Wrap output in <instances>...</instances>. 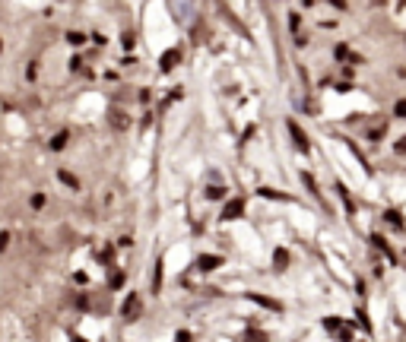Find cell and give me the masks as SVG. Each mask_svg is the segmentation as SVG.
Returning <instances> with one entry per match:
<instances>
[{
    "label": "cell",
    "mask_w": 406,
    "mask_h": 342,
    "mask_svg": "<svg viewBox=\"0 0 406 342\" xmlns=\"http://www.w3.org/2000/svg\"><path fill=\"white\" fill-rule=\"evenodd\" d=\"M286 130H289V136H292V143H295V149L301 152V156H308V152H311V140H308V133L298 127V121H292V117H289V121H286Z\"/></svg>",
    "instance_id": "6da1fadb"
},
{
    "label": "cell",
    "mask_w": 406,
    "mask_h": 342,
    "mask_svg": "<svg viewBox=\"0 0 406 342\" xmlns=\"http://www.w3.org/2000/svg\"><path fill=\"white\" fill-rule=\"evenodd\" d=\"M245 216V196H232V200L222 206V222H235V219H241Z\"/></svg>",
    "instance_id": "7a4b0ae2"
},
{
    "label": "cell",
    "mask_w": 406,
    "mask_h": 342,
    "mask_svg": "<svg viewBox=\"0 0 406 342\" xmlns=\"http://www.w3.org/2000/svg\"><path fill=\"white\" fill-rule=\"evenodd\" d=\"M140 311H143V304H140V295H127L124 298V304H121V314H124V320L127 323H134L136 317H140Z\"/></svg>",
    "instance_id": "3957f363"
},
{
    "label": "cell",
    "mask_w": 406,
    "mask_h": 342,
    "mask_svg": "<svg viewBox=\"0 0 406 342\" xmlns=\"http://www.w3.org/2000/svg\"><path fill=\"white\" fill-rule=\"evenodd\" d=\"M368 241H371V247H375V251H381V254L387 256V260H391L394 266H397V251H394L391 244H387V238H384V235H378V232H375V235L368 238Z\"/></svg>",
    "instance_id": "277c9868"
},
{
    "label": "cell",
    "mask_w": 406,
    "mask_h": 342,
    "mask_svg": "<svg viewBox=\"0 0 406 342\" xmlns=\"http://www.w3.org/2000/svg\"><path fill=\"white\" fill-rule=\"evenodd\" d=\"M181 64V48H168L165 54L159 57V70L162 73H168V70H175V67Z\"/></svg>",
    "instance_id": "5b68a950"
},
{
    "label": "cell",
    "mask_w": 406,
    "mask_h": 342,
    "mask_svg": "<svg viewBox=\"0 0 406 342\" xmlns=\"http://www.w3.org/2000/svg\"><path fill=\"white\" fill-rule=\"evenodd\" d=\"M222 263H226V260H222L219 254H203L200 260H197V269H200V272H213V269H219Z\"/></svg>",
    "instance_id": "8992f818"
},
{
    "label": "cell",
    "mask_w": 406,
    "mask_h": 342,
    "mask_svg": "<svg viewBox=\"0 0 406 342\" xmlns=\"http://www.w3.org/2000/svg\"><path fill=\"white\" fill-rule=\"evenodd\" d=\"M245 298H248V301H254V304H261V307H267V311H282V304H279V301H273V298H267V295L248 292Z\"/></svg>",
    "instance_id": "52a82bcc"
},
{
    "label": "cell",
    "mask_w": 406,
    "mask_h": 342,
    "mask_svg": "<svg viewBox=\"0 0 406 342\" xmlns=\"http://www.w3.org/2000/svg\"><path fill=\"white\" fill-rule=\"evenodd\" d=\"M333 57H336V61H340V64H362V57L359 54H352V51H349V45H336L333 48Z\"/></svg>",
    "instance_id": "ba28073f"
},
{
    "label": "cell",
    "mask_w": 406,
    "mask_h": 342,
    "mask_svg": "<svg viewBox=\"0 0 406 342\" xmlns=\"http://www.w3.org/2000/svg\"><path fill=\"white\" fill-rule=\"evenodd\" d=\"M108 117H111V127H115V130H127V127H131V117H127L121 108H111Z\"/></svg>",
    "instance_id": "9c48e42d"
},
{
    "label": "cell",
    "mask_w": 406,
    "mask_h": 342,
    "mask_svg": "<svg viewBox=\"0 0 406 342\" xmlns=\"http://www.w3.org/2000/svg\"><path fill=\"white\" fill-rule=\"evenodd\" d=\"M301 184L308 187V193L314 196L317 203H324V196H321V187H317V181H314V174H311V171H301Z\"/></svg>",
    "instance_id": "30bf717a"
},
{
    "label": "cell",
    "mask_w": 406,
    "mask_h": 342,
    "mask_svg": "<svg viewBox=\"0 0 406 342\" xmlns=\"http://www.w3.org/2000/svg\"><path fill=\"white\" fill-rule=\"evenodd\" d=\"M384 222H387L391 228H397V232H403V225H406L400 209H384Z\"/></svg>",
    "instance_id": "8fae6325"
},
{
    "label": "cell",
    "mask_w": 406,
    "mask_h": 342,
    "mask_svg": "<svg viewBox=\"0 0 406 342\" xmlns=\"http://www.w3.org/2000/svg\"><path fill=\"white\" fill-rule=\"evenodd\" d=\"M57 177H60V184H64V187H70V190H80V177H76V174H70V171H67V168H57Z\"/></svg>",
    "instance_id": "7c38bea8"
},
{
    "label": "cell",
    "mask_w": 406,
    "mask_h": 342,
    "mask_svg": "<svg viewBox=\"0 0 406 342\" xmlns=\"http://www.w3.org/2000/svg\"><path fill=\"white\" fill-rule=\"evenodd\" d=\"M67 140H70V130H60V133H54V136L48 140V149H51V152H60V149L67 146Z\"/></svg>",
    "instance_id": "4fadbf2b"
},
{
    "label": "cell",
    "mask_w": 406,
    "mask_h": 342,
    "mask_svg": "<svg viewBox=\"0 0 406 342\" xmlns=\"http://www.w3.org/2000/svg\"><path fill=\"white\" fill-rule=\"evenodd\" d=\"M336 193H340V200H343V206H346V212H349V216H356V203H352L349 190L343 187V181H336Z\"/></svg>",
    "instance_id": "5bb4252c"
},
{
    "label": "cell",
    "mask_w": 406,
    "mask_h": 342,
    "mask_svg": "<svg viewBox=\"0 0 406 342\" xmlns=\"http://www.w3.org/2000/svg\"><path fill=\"white\" fill-rule=\"evenodd\" d=\"M149 285H152V295H159V292H162V256L155 260V266H152V279H149Z\"/></svg>",
    "instance_id": "9a60e30c"
},
{
    "label": "cell",
    "mask_w": 406,
    "mask_h": 342,
    "mask_svg": "<svg viewBox=\"0 0 406 342\" xmlns=\"http://www.w3.org/2000/svg\"><path fill=\"white\" fill-rule=\"evenodd\" d=\"M64 41H67L70 48H83V45H86V32L70 29V32H64Z\"/></svg>",
    "instance_id": "2e32d148"
},
{
    "label": "cell",
    "mask_w": 406,
    "mask_h": 342,
    "mask_svg": "<svg viewBox=\"0 0 406 342\" xmlns=\"http://www.w3.org/2000/svg\"><path fill=\"white\" fill-rule=\"evenodd\" d=\"M257 196H264V200H292L289 193H282V190H273V187H257Z\"/></svg>",
    "instance_id": "e0dca14e"
},
{
    "label": "cell",
    "mask_w": 406,
    "mask_h": 342,
    "mask_svg": "<svg viewBox=\"0 0 406 342\" xmlns=\"http://www.w3.org/2000/svg\"><path fill=\"white\" fill-rule=\"evenodd\" d=\"M273 266L276 269H286L289 266V251H286V247H276V251H273Z\"/></svg>",
    "instance_id": "ac0fdd59"
},
{
    "label": "cell",
    "mask_w": 406,
    "mask_h": 342,
    "mask_svg": "<svg viewBox=\"0 0 406 342\" xmlns=\"http://www.w3.org/2000/svg\"><path fill=\"white\" fill-rule=\"evenodd\" d=\"M124 282H127V272L124 269H115V272H111V279H108V285L118 292V288H124Z\"/></svg>",
    "instance_id": "d6986e66"
},
{
    "label": "cell",
    "mask_w": 406,
    "mask_h": 342,
    "mask_svg": "<svg viewBox=\"0 0 406 342\" xmlns=\"http://www.w3.org/2000/svg\"><path fill=\"white\" fill-rule=\"evenodd\" d=\"M343 323H346V320H340V317H324V330H327V333H333V336H336V333L343 330Z\"/></svg>",
    "instance_id": "ffe728a7"
},
{
    "label": "cell",
    "mask_w": 406,
    "mask_h": 342,
    "mask_svg": "<svg viewBox=\"0 0 406 342\" xmlns=\"http://www.w3.org/2000/svg\"><path fill=\"white\" fill-rule=\"evenodd\" d=\"M203 193L210 196V200H226V196H229V190H226V187H216V184H210Z\"/></svg>",
    "instance_id": "44dd1931"
},
{
    "label": "cell",
    "mask_w": 406,
    "mask_h": 342,
    "mask_svg": "<svg viewBox=\"0 0 406 342\" xmlns=\"http://www.w3.org/2000/svg\"><path fill=\"white\" fill-rule=\"evenodd\" d=\"M352 336H356V330H352V320H346V323H343V330L336 333V339H340V342H352Z\"/></svg>",
    "instance_id": "7402d4cb"
},
{
    "label": "cell",
    "mask_w": 406,
    "mask_h": 342,
    "mask_svg": "<svg viewBox=\"0 0 406 342\" xmlns=\"http://www.w3.org/2000/svg\"><path fill=\"white\" fill-rule=\"evenodd\" d=\"M394 117H397V121H406V98H397L394 101Z\"/></svg>",
    "instance_id": "603a6c76"
},
{
    "label": "cell",
    "mask_w": 406,
    "mask_h": 342,
    "mask_svg": "<svg viewBox=\"0 0 406 342\" xmlns=\"http://www.w3.org/2000/svg\"><path fill=\"white\" fill-rule=\"evenodd\" d=\"M29 206H32V209H45V206H48V196H45V193H32Z\"/></svg>",
    "instance_id": "cb8c5ba5"
},
{
    "label": "cell",
    "mask_w": 406,
    "mask_h": 342,
    "mask_svg": "<svg viewBox=\"0 0 406 342\" xmlns=\"http://www.w3.org/2000/svg\"><path fill=\"white\" fill-rule=\"evenodd\" d=\"M356 317H359V327L365 330V333H371V320H368V314L362 311V307H359V311H356Z\"/></svg>",
    "instance_id": "d4e9b609"
},
{
    "label": "cell",
    "mask_w": 406,
    "mask_h": 342,
    "mask_svg": "<svg viewBox=\"0 0 406 342\" xmlns=\"http://www.w3.org/2000/svg\"><path fill=\"white\" fill-rule=\"evenodd\" d=\"M245 342H267V333H261V330H248Z\"/></svg>",
    "instance_id": "484cf974"
},
{
    "label": "cell",
    "mask_w": 406,
    "mask_h": 342,
    "mask_svg": "<svg viewBox=\"0 0 406 342\" xmlns=\"http://www.w3.org/2000/svg\"><path fill=\"white\" fill-rule=\"evenodd\" d=\"M121 45H124V51H134V45H136L134 32H124V35H121Z\"/></svg>",
    "instance_id": "4316f807"
},
{
    "label": "cell",
    "mask_w": 406,
    "mask_h": 342,
    "mask_svg": "<svg viewBox=\"0 0 406 342\" xmlns=\"http://www.w3.org/2000/svg\"><path fill=\"white\" fill-rule=\"evenodd\" d=\"M298 29H301V16L298 13H289V32H295V35H298Z\"/></svg>",
    "instance_id": "83f0119b"
},
{
    "label": "cell",
    "mask_w": 406,
    "mask_h": 342,
    "mask_svg": "<svg viewBox=\"0 0 406 342\" xmlns=\"http://www.w3.org/2000/svg\"><path fill=\"white\" fill-rule=\"evenodd\" d=\"M381 136H384V124H378L375 130H368V143H378Z\"/></svg>",
    "instance_id": "f1b7e54d"
},
{
    "label": "cell",
    "mask_w": 406,
    "mask_h": 342,
    "mask_svg": "<svg viewBox=\"0 0 406 342\" xmlns=\"http://www.w3.org/2000/svg\"><path fill=\"white\" fill-rule=\"evenodd\" d=\"M73 304L80 307V311H86V307H89V295H76V298H73Z\"/></svg>",
    "instance_id": "f546056e"
},
{
    "label": "cell",
    "mask_w": 406,
    "mask_h": 342,
    "mask_svg": "<svg viewBox=\"0 0 406 342\" xmlns=\"http://www.w3.org/2000/svg\"><path fill=\"white\" fill-rule=\"evenodd\" d=\"M394 152H397V156H406V136H400V140L394 143Z\"/></svg>",
    "instance_id": "4dcf8cb0"
},
{
    "label": "cell",
    "mask_w": 406,
    "mask_h": 342,
    "mask_svg": "<svg viewBox=\"0 0 406 342\" xmlns=\"http://www.w3.org/2000/svg\"><path fill=\"white\" fill-rule=\"evenodd\" d=\"M70 70H73V73H76V70H83V57H80V54H73V57H70Z\"/></svg>",
    "instance_id": "1f68e13d"
},
{
    "label": "cell",
    "mask_w": 406,
    "mask_h": 342,
    "mask_svg": "<svg viewBox=\"0 0 406 342\" xmlns=\"http://www.w3.org/2000/svg\"><path fill=\"white\" fill-rule=\"evenodd\" d=\"M10 247V232H0V254Z\"/></svg>",
    "instance_id": "d6a6232c"
},
{
    "label": "cell",
    "mask_w": 406,
    "mask_h": 342,
    "mask_svg": "<svg viewBox=\"0 0 406 342\" xmlns=\"http://www.w3.org/2000/svg\"><path fill=\"white\" fill-rule=\"evenodd\" d=\"M111 256H115V251H111V247H105V251L99 254V260H102V263H111Z\"/></svg>",
    "instance_id": "836d02e7"
},
{
    "label": "cell",
    "mask_w": 406,
    "mask_h": 342,
    "mask_svg": "<svg viewBox=\"0 0 406 342\" xmlns=\"http://www.w3.org/2000/svg\"><path fill=\"white\" fill-rule=\"evenodd\" d=\"M92 41H96V45H102V48H105V45H108V38H105V35H102V32H96V35H92Z\"/></svg>",
    "instance_id": "e575fe53"
},
{
    "label": "cell",
    "mask_w": 406,
    "mask_h": 342,
    "mask_svg": "<svg viewBox=\"0 0 406 342\" xmlns=\"http://www.w3.org/2000/svg\"><path fill=\"white\" fill-rule=\"evenodd\" d=\"M175 342H191V333H187V330H181L178 336H175Z\"/></svg>",
    "instance_id": "d590c367"
},
{
    "label": "cell",
    "mask_w": 406,
    "mask_h": 342,
    "mask_svg": "<svg viewBox=\"0 0 406 342\" xmlns=\"http://www.w3.org/2000/svg\"><path fill=\"white\" fill-rule=\"evenodd\" d=\"M336 92H343V95H346V92H352V86H349V83H336Z\"/></svg>",
    "instance_id": "8d00e7d4"
},
{
    "label": "cell",
    "mask_w": 406,
    "mask_h": 342,
    "mask_svg": "<svg viewBox=\"0 0 406 342\" xmlns=\"http://www.w3.org/2000/svg\"><path fill=\"white\" fill-rule=\"evenodd\" d=\"M131 244H134V238H131V235H124V238L118 241V247H131Z\"/></svg>",
    "instance_id": "74e56055"
},
{
    "label": "cell",
    "mask_w": 406,
    "mask_h": 342,
    "mask_svg": "<svg viewBox=\"0 0 406 342\" xmlns=\"http://www.w3.org/2000/svg\"><path fill=\"white\" fill-rule=\"evenodd\" d=\"M0 54H3V38H0Z\"/></svg>",
    "instance_id": "f35d334b"
},
{
    "label": "cell",
    "mask_w": 406,
    "mask_h": 342,
    "mask_svg": "<svg viewBox=\"0 0 406 342\" xmlns=\"http://www.w3.org/2000/svg\"><path fill=\"white\" fill-rule=\"evenodd\" d=\"M73 342H86V339H80V336H76V339H73Z\"/></svg>",
    "instance_id": "ab89813d"
}]
</instances>
